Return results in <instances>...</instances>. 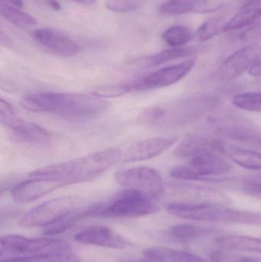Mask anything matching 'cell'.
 Masks as SVG:
<instances>
[{
	"mask_svg": "<svg viewBox=\"0 0 261 262\" xmlns=\"http://www.w3.org/2000/svg\"><path fill=\"white\" fill-rule=\"evenodd\" d=\"M23 108L35 113L56 115L63 118H93L107 110L109 103L93 95L41 92L26 95L21 99Z\"/></svg>",
	"mask_w": 261,
	"mask_h": 262,
	"instance_id": "6da1fadb",
	"label": "cell"
},
{
	"mask_svg": "<svg viewBox=\"0 0 261 262\" xmlns=\"http://www.w3.org/2000/svg\"><path fill=\"white\" fill-rule=\"evenodd\" d=\"M222 140L199 133H189L181 140L173 151L180 158L196 157L205 154H220Z\"/></svg>",
	"mask_w": 261,
	"mask_h": 262,
	"instance_id": "5bb4252c",
	"label": "cell"
},
{
	"mask_svg": "<svg viewBox=\"0 0 261 262\" xmlns=\"http://www.w3.org/2000/svg\"><path fill=\"white\" fill-rule=\"evenodd\" d=\"M75 241L110 249H124L128 242L107 226H90L75 235Z\"/></svg>",
	"mask_w": 261,
	"mask_h": 262,
	"instance_id": "e0dca14e",
	"label": "cell"
},
{
	"mask_svg": "<svg viewBox=\"0 0 261 262\" xmlns=\"http://www.w3.org/2000/svg\"><path fill=\"white\" fill-rule=\"evenodd\" d=\"M3 250L17 256L51 255L72 252L68 243L56 238H29L18 235H7L0 240Z\"/></svg>",
	"mask_w": 261,
	"mask_h": 262,
	"instance_id": "5b68a950",
	"label": "cell"
},
{
	"mask_svg": "<svg viewBox=\"0 0 261 262\" xmlns=\"http://www.w3.org/2000/svg\"><path fill=\"white\" fill-rule=\"evenodd\" d=\"M133 91L132 83H117V84H106L92 91L91 95L102 98H113L123 96Z\"/></svg>",
	"mask_w": 261,
	"mask_h": 262,
	"instance_id": "f1b7e54d",
	"label": "cell"
},
{
	"mask_svg": "<svg viewBox=\"0 0 261 262\" xmlns=\"http://www.w3.org/2000/svg\"><path fill=\"white\" fill-rule=\"evenodd\" d=\"M48 3L55 10H59L61 9V5L57 0H48Z\"/></svg>",
	"mask_w": 261,
	"mask_h": 262,
	"instance_id": "74e56055",
	"label": "cell"
},
{
	"mask_svg": "<svg viewBox=\"0 0 261 262\" xmlns=\"http://www.w3.org/2000/svg\"><path fill=\"white\" fill-rule=\"evenodd\" d=\"M254 181L257 182V183H261V173L257 175V177H255V179H254Z\"/></svg>",
	"mask_w": 261,
	"mask_h": 262,
	"instance_id": "b9f144b4",
	"label": "cell"
},
{
	"mask_svg": "<svg viewBox=\"0 0 261 262\" xmlns=\"http://www.w3.org/2000/svg\"><path fill=\"white\" fill-rule=\"evenodd\" d=\"M232 103L241 110L250 112H261V92L239 94L233 98Z\"/></svg>",
	"mask_w": 261,
	"mask_h": 262,
	"instance_id": "83f0119b",
	"label": "cell"
},
{
	"mask_svg": "<svg viewBox=\"0 0 261 262\" xmlns=\"http://www.w3.org/2000/svg\"><path fill=\"white\" fill-rule=\"evenodd\" d=\"M239 262H255L254 260L251 259L249 258H242L239 260Z\"/></svg>",
	"mask_w": 261,
	"mask_h": 262,
	"instance_id": "60d3db41",
	"label": "cell"
},
{
	"mask_svg": "<svg viewBox=\"0 0 261 262\" xmlns=\"http://www.w3.org/2000/svg\"><path fill=\"white\" fill-rule=\"evenodd\" d=\"M93 214V205H90L84 209H77V210L70 212L68 215L44 226L42 230L43 234L45 235H55L63 233L73 227L77 222L80 221L83 219L87 218V217H92Z\"/></svg>",
	"mask_w": 261,
	"mask_h": 262,
	"instance_id": "44dd1931",
	"label": "cell"
},
{
	"mask_svg": "<svg viewBox=\"0 0 261 262\" xmlns=\"http://www.w3.org/2000/svg\"><path fill=\"white\" fill-rule=\"evenodd\" d=\"M178 137H152L141 140L122 150L121 161L124 163L144 161L158 157L177 142Z\"/></svg>",
	"mask_w": 261,
	"mask_h": 262,
	"instance_id": "4fadbf2b",
	"label": "cell"
},
{
	"mask_svg": "<svg viewBox=\"0 0 261 262\" xmlns=\"http://www.w3.org/2000/svg\"><path fill=\"white\" fill-rule=\"evenodd\" d=\"M261 17V0L244 3L236 15L224 26L223 32L239 30L251 26Z\"/></svg>",
	"mask_w": 261,
	"mask_h": 262,
	"instance_id": "d6986e66",
	"label": "cell"
},
{
	"mask_svg": "<svg viewBox=\"0 0 261 262\" xmlns=\"http://www.w3.org/2000/svg\"><path fill=\"white\" fill-rule=\"evenodd\" d=\"M0 121L17 141L31 143H44L50 140L48 130L38 124L25 121L15 115L10 104L5 100L0 101Z\"/></svg>",
	"mask_w": 261,
	"mask_h": 262,
	"instance_id": "9c48e42d",
	"label": "cell"
},
{
	"mask_svg": "<svg viewBox=\"0 0 261 262\" xmlns=\"http://www.w3.org/2000/svg\"><path fill=\"white\" fill-rule=\"evenodd\" d=\"M6 3H9L10 5H13L14 6H16L18 8H22L23 5V0H5Z\"/></svg>",
	"mask_w": 261,
	"mask_h": 262,
	"instance_id": "8d00e7d4",
	"label": "cell"
},
{
	"mask_svg": "<svg viewBox=\"0 0 261 262\" xmlns=\"http://www.w3.org/2000/svg\"><path fill=\"white\" fill-rule=\"evenodd\" d=\"M213 229L193 225L180 224L172 226L169 229L168 233L170 236L179 241H191L203 235H208L213 232Z\"/></svg>",
	"mask_w": 261,
	"mask_h": 262,
	"instance_id": "d4e9b609",
	"label": "cell"
},
{
	"mask_svg": "<svg viewBox=\"0 0 261 262\" xmlns=\"http://www.w3.org/2000/svg\"><path fill=\"white\" fill-rule=\"evenodd\" d=\"M261 57V45L245 46L230 55L222 62L217 72L221 81L229 82L251 69Z\"/></svg>",
	"mask_w": 261,
	"mask_h": 262,
	"instance_id": "30bf717a",
	"label": "cell"
},
{
	"mask_svg": "<svg viewBox=\"0 0 261 262\" xmlns=\"http://www.w3.org/2000/svg\"><path fill=\"white\" fill-rule=\"evenodd\" d=\"M193 38V34L188 27L182 25L170 26L162 33V38L173 48L183 47Z\"/></svg>",
	"mask_w": 261,
	"mask_h": 262,
	"instance_id": "484cf974",
	"label": "cell"
},
{
	"mask_svg": "<svg viewBox=\"0 0 261 262\" xmlns=\"http://www.w3.org/2000/svg\"><path fill=\"white\" fill-rule=\"evenodd\" d=\"M75 3H79V4L86 5V6H90V5L94 4L97 0H72Z\"/></svg>",
	"mask_w": 261,
	"mask_h": 262,
	"instance_id": "f35d334b",
	"label": "cell"
},
{
	"mask_svg": "<svg viewBox=\"0 0 261 262\" xmlns=\"http://www.w3.org/2000/svg\"><path fill=\"white\" fill-rule=\"evenodd\" d=\"M114 178L126 189L137 191L151 200L162 198L165 192L162 177L153 168L139 166L122 169L115 173Z\"/></svg>",
	"mask_w": 261,
	"mask_h": 262,
	"instance_id": "52a82bcc",
	"label": "cell"
},
{
	"mask_svg": "<svg viewBox=\"0 0 261 262\" xmlns=\"http://www.w3.org/2000/svg\"><path fill=\"white\" fill-rule=\"evenodd\" d=\"M81 200L74 196H62L45 202L25 213L18 221L21 227L44 226L79 209Z\"/></svg>",
	"mask_w": 261,
	"mask_h": 262,
	"instance_id": "ba28073f",
	"label": "cell"
},
{
	"mask_svg": "<svg viewBox=\"0 0 261 262\" xmlns=\"http://www.w3.org/2000/svg\"><path fill=\"white\" fill-rule=\"evenodd\" d=\"M211 124L217 134L233 140L252 143L261 137L258 127L251 121L242 118L225 116L214 118Z\"/></svg>",
	"mask_w": 261,
	"mask_h": 262,
	"instance_id": "7c38bea8",
	"label": "cell"
},
{
	"mask_svg": "<svg viewBox=\"0 0 261 262\" xmlns=\"http://www.w3.org/2000/svg\"><path fill=\"white\" fill-rule=\"evenodd\" d=\"M225 24L226 23H224L223 20L220 18L207 20L196 31V37L200 41H208L221 32H223Z\"/></svg>",
	"mask_w": 261,
	"mask_h": 262,
	"instance_id": "f546056e",
	"label": "cell"
},
{
	"mask_svg": "<svg viewBox=\"0 0 261 262\" xmlns=\"http://www.w3.org/2000/svg\"><path fill=\"white\" fill-rule=\"evenodd\" d=\"M165 261L167 262H209L189 252L174 250L169 248H167Z\"/></svg>",
	"mask_w": 261,
	"mask_h": 262,
	"instance_id": "4dcf8cb0",
	"label": "cell"
},
{
	"mask_svg": "<svg viewBox=\"0 0 261 262\" xmlns=\"http://www.w3.org/2000/svg\"><path fill=\"white\" fill-rule=\"evenodd\" d=\"M249 75L253 77L261 76V59L258 60V61L249 69Z\"/></svg>",
	"mask_w": 261,
	"mask_h": 262,
	"instance_id": "e575fe53",
	"label": "cell"
},
{
	"mask_svg": "<svg viewBox=\"0 0 261 262\" xmlns=\"http://www.w3.org/2000/svg\"><path fill=\"white\" fill-rule=\"evenodd\" d=\"M232 166L218 154H209L193 157L184 164L170 170V177L176 180H197L229 173Z\"/></svg>",
	"mask_w": 261,
	"mask_h": 262,
	"instance_id": "8992f818",
	"label": "cell"
},
{
	"mask_svg": "<svg viewBox=\"0 0 261 262\" xmlns=\"http://www.w3.org/2000/svg\"><path fill=\"white\" fill-rule=\"evenodd\" d=\"M223 260V254L220 251H216L211 254V262H222Z\"/></svg>",
	"mask_w": 261,
	"mask_h": 262,
	"instance_id": "d590c367",
	"label": "cell"
},
{
	"mask_svg": "<svg viewBox=\"0 0 261 262\" xmlns=\"http://www.w3.org/2000/svg\"><path fill=\"white\" fill-rule=\"evenodd\" d=\"M2 262H82L72 252L34 256H17Z\"/></svg>",
	"mask_w": 261,
	"mask_h": 262,
	"instance_id": "4316f807",
	"label": "cell"
},
{
	"mask_svg": "<svg viewBox=\"0 0 261 262\" xmlns=\"http://www.w3.org/2000/svg\"><path fill=\"white\" fill-rule=\"evenodd\" d=\"M251 1V0H242V5L244 3H248V2Z\"/></svg>",
	"mask_w": 261,
	"mask_h": 262,
	"instance_id": "7bdbcfd3",
	"label": "cell"
},
{
	"mask_svg": "<svg viewBox=\"0 0 261 262\" xmlns=\"http://www.w3.org/2000/svg\"><path fill=\"white\" fill-rule=\"evenodd\" d=\"M208 0H169L161 6L160 12L167 15H182L201 10Z\"/></svg>",
	"mask_w": 261,
	"mask_h": 262,
	"instance_id": "603a6c76",
	"label": "cell"
},
{
	"mask_svg": "<svg viewBox=\"0 0 261 262\" xmlns=\"http://www.w3.org/2000/svg\"><path fill=\"white\" fill-rule=\"evenodd\" d=\"M15 186L12 190V197L17 203H28L35 201L59 188L64 186L63 183L50 179L32 177Z\"/></svg>",
	"mask_w": 261,
	"mask_h": 262,
	"instance_id": "2e32d148",
	"label": "cell"
},
{
	"mask_svg": "<svg viewBox=\"0 0 261 262\" xmlns=\"http://www.w3.org/2000/svg\"><path fill=\"white\" fill-rule=\"evenodd\" d=\"M1 15L6 21L18 28L32 27L37 24V20L30 14L20 11L12 5L3 0L0 3Z\"/></svg>",
	"mask_w": 261,
	"mask_h": 262,
	"instance_id": "cb8c5ba5",
	"label": "cell"
},
{
	"mask_svg": "<svg viewBox=\"0 0 261 262\" xmlns=\"http://www.w3.org/2000/svg\"><path fill=\"white\" fill-rule=\"evenodd\" d=\"M122 159V150L109 148L68 161L49 165L29 174L31 177L50 179L64 186L98 178Z\"/></svg>",
	"mask_w": 261,
	"mask_h": 262,
	"instance_id": "7a4b0ae2",
	"label": "cell"
},
{
	"mask_svg": "<svg viewBox=\"0 0 261 262\" xmlns=\"http://www.w3.org/2000/svg\"><path fill=\"white\" fill-rule=\"evenodd\" d=\"M216 246L222 250L261 253V238L246 235H225L216 240Z\"/></svg>",
	"mask_w": 261,
	"mask_h": 262,
	"instance_id": "ffe728a7",
	"label": "cell"
},
{
	"mask_svg": "<svg viewBox=\"0 0 261 262\" xmlns=\"http://www.w3.org/2000/svg\"><path fill=\"white\" fill-rule=\"evenodd\" d=\"M159 206L144 194L126 189L116 194L110 202L101 203L95 217L105 219L136 218L157 213Z\"/></svg>",
	"mask_w": 261,
	"mask_h": 262,
	"instance_id": "277c9868",
	"label": "cell"
},
{
	"mask_svg": "<svg viewBox=\"0 0 261 262\" xmlns=\"http://www.w3.org/2000/svg\"><path fill=\"white\" fill-rule=\"evenodd\" d=\"M196 52L197 50L196 48L193 47L173 48L167 49L146 58L144 66L147 68L156 67L169 61L191 56L196 54Z\"/></svg>",
	"mask_w": 261,
	"mask_h": 262,
	"instance_id": "7402d4cb",
	"label": "cell"
},
{
	"mask_svg": "<svg viewBox=\"0 0 261 262\" xmlns=\"http://www.w3.org/2000/svg\"><path fill=\"white\" fill-rule=\"evenodd\" d=\"M32 35L41 47L59 56L72 57L81 50L79 45L70 37L54 29H37L32 32Z\"/></svg>",
	"mask_w": 261,
	"mask_h": 262,
	"instance_id": "9a60e30c",
	"label": "cell"
},
{
	"mask_svg": "<svg viewBox=\"0 0 261 262\" xmlns=\"http://www.w3.org/2000/svg\"><path fill=\"white\" fill-rule=\"evenodd\" d=\"M170 214L179 218L219 223L261 225V213L227 208L218 203L173 202L167 205Z\"/></svg>",
	"mask_w": 261,
	"mask_h": 262,
	"instance_id": "3957f363",
	"label": "cell"
},
{
	"mask_svg": "<svg viewBox=\"0 0 261 262\" xmlns=\"http://www.w3.org/2000/svg\"><path fill=\"white\" fill-rule=\"evenodd\" d=\"M220 154L239 166L251 170H261V152L222 141Z\"/></svg>",
	"mask_w": 261,
	"mask_h": 262,
	"instance_id": "ac0fdd59",
	"label": "cell"
},
{
	"mask_svg": "<svg viewBox=\"0 0 261 262\" xmlns=\"http://www.w3.org/2000/svg\"><path fill=\"white\" fill-rule=\"evenodd\" d=\"M139 262H167L162 260L154 259V258H146V259L142 260Z\"/></svg>",
	"mask_w": 261,
	"mask_h": 262,
	"instance_id": "ab89813d",
	"label": "cell"
},
{
	"mask_svg": "<svg viewBox=\"0 0 261 262\" xmlns=\"http://www.w3.org/2000/svg\"><path fill=\"white\" fill-rule=\"evenodd\" d=\"M237 38L242 41H261V21L250 26L246 30L239 34Z\"/></svg>",
	"mask_w": 261,
	"mask_h": 262,
	"instance_id": "d6a6232c",
	"label": "cell"
},
{
	"mask_svg": "<svg viewBox=\"0 0 261 262\" xmlns=\"http://www.w3.org/2000/svg\"><path fill=\"white\" fill-rule=\"evenodd\" d=\"M242 190L253 196L261 198V183L252 180H247L242 185Z\"/></svg>",
	"mask_w": 261,
	"mask_h": 262,
	"instance_id": "836d02e7",
	"label": "cell"
},
{
	"mask_svg": "<svg viewBox=\"0 0 261 262\" xmlns=\"http://www.w3.org/2000/svg\"><path fill=\"white\" fill-rule=\"evenodd\" d=\"M106 7L116 12H130L136 10L139 3L136 0H107Z\"/></svg>",
	"mask_w": 261,
	"mask_h": 262,
	"instance_id": "1f68e13d",
	"label": "cell"
},
{
	"mask_svg": "<svg viewBox=\"0 0 261 262\" xmlns=\"http://www.w3.org/2000/svg\"><path fill=\"white\" fill-rule=\"evenodd\" d=\"M260 146H261V140H260Z\"/></svg>",
	"mask_w": 261,
	"mask_h": 262,
	"instance_id": "ee69618b",
	"label": "cell"
},
{
	"mask_svg": "<svg viewBox=\"0 0 261 262\" xmlns=\"http://www.w3.org/2000/svg\"><path fill=\"white\" fill-rule=\"evenodd\" d=\"M196 64L195 58H190L183 62L162 68L143 79L132 83L133 91L147 90V89H160L172 85L185 78Z\"/></svg>",
	"mask_w": 261,
	"mask_h": 262,
	"instance_id": "8fae6325",
	"label": "cell"
}]
</instances>
